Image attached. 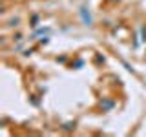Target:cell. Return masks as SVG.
Returning <instances> with one entry per match:
<instances>
[{"instance_id": "obj_1", "label": "cell", "mask_w": 146, "mask_h": 137, "mask_svg": "<svg viewBox=\"0 0 146 137\" xmlns=\"http://www.w3.org/2000/svg\"><path fill=\"white\" fill-rule=\"evenodd\" d=\"M79 17H80V20H82V24H84V26H88V27L93 26V15H91V11L86 6H80L79 7Z\"/></svg>"}, {"instance_id": "obj_2", "label": "cell", "mask_w": 146, "mask_h": 137, "mask_svg": "<svg viewBox=\"0 0 146 137\" xmlns=\"http://www.w3.org/2000/svg\"><path fill=\"white\" fill-rule=\"evenodd\" d=\"M99 108H100V112H111V110L115 108V99L102 97V99L99 100Z\"/></svg>"}, {"instance_id": "obj_3", "label": "cell", "mask_w": 146, "mask_h": 137, "mask_svg": "<svg viewBox=\"0 0 146 137\" xmlns=\"http://www.w3.org/2000/svg\"><path fill=\"white\" fill-rule=\"evenodd\" d=\"M38 22H40V15L38 13H33L31 18H29V26L31 27H38Z\"/></svg>"}, {"instance_id": "obj_4", "label": "cell", "mask_w": 146, "mask_h": 137, "mask_svg": "<svg viewBox=\"0 0 146 137\" xmlns=\"http://www.w3.org/2000/svg\"><path fill=\"white\" fill-rule=\"evenodd\" d=\"M49 27H38V29H35V33H33V37H31V39H35L36 35H44V33H49Z\"/></svg>"}, {"instance_id": "obj_5", "label": "cell", "mask_w": 146, "mask_h": 137, "mask_svg": "<svg viewBox=\"0 0 146 137\" xmlns=\"http://www.w3.org/2000/svg\"><path fill=\"white\" fill-rule=\"evenodd\" d=\"M18 24H20V18H18V17H13V18H9L7 27H17Z\"/></svg>"}, {"instance_id": "obj_6", "label": "cell", "mask_w": 146, "mask_h": 137, "mask_svg": "<svg viewBox=\"0 0 146 137\" xmlns=\"http://www.w3.org/2000/svg\"><path fill=\"white\" fill-rule=\"evenodd\" d=\"M62 130L64 132H73V130H75V122H64V124H62Z\"/></svg>"}, {"instance_id": "obj_7", "label": "cell", "mask_w": 146, "mask_h": 137, "mask_svg": "<svg viewBox=\"0 0 146 137\" xmlns=\"http://www.w3.org/2000/svg\"><path fill=\"white\" fill-rule=\"evenodd\" d=\"M71 66L75 68V70H79V68H82V66H84V61H82V59H77L75 62H71Z\"/></svg>"}, {"instance_id": "obj_8", "label": "cell", "mask_w": 146, "mask_h": 137, "mask_svg": "<svg viewBox=\"0 0 146 137\" xmlns=\"http://www.w3.org/2000/svg\"><path fill=\"white\" fill-rule=\"evenodd\" d=\"M22 33H13V42H22Z\"/></svg>"}, {"instance_id": "obj_9", "label": "cell", "mask_w": 146, "mask_h": 137, "mask_svg": "<svg viewBox=\"0 0 146 137\" xmlns=\"http://www.w3.org/2000/svg\"><path fill=\"white\" fill-rule=\"evenodd\" d=\"M141 37H143L141 40H143V42H146V27H144V26H141Z\"/></svg>"}, {"instance_id": "obj_10", "label": "cell", "mask_w": 146, "mask_h": 137, "mask_svg": "<svg viewBox=\"0 0 146 137\" xmlns=\"http://www.w3.org/2000/svg\"><path fill=\"white\" fill-rule=\"evenodd\" d=\"M33 51H35V48H29V49H26L22 55H24V57H31V55H33Z\"/></svg>"}, {"instance_id": "obj_11", "label": "cell", "mask_w": 146, "mask_h": 137, "mask_svg": "<svg viewBox=\"0 0 146 137\" xmlns=\"http://www.w3.org/2000/svg\"><path fill=\"white\" fill-rule=\"evenodd\" d=\"M57 62H60V64L68 62V57H66V55H60V57H57Z\"/></svg>"}, {"instance_id": "obj_12", "label": "cell", "mask_w": 146, "mask_h": 137, "mask_svg": "<svg viewBox=\"0 0 146 137\" xmlns=\"http://www.w3.org/2000/svg\"><path fill=\"white\" fill-rule=\"evenodd\" d=\"M48 42H49V37H48V35H46V37H42V39H40V44H42V46H46Z\"/></svg>"}, {"instance_id": "obj_13", "label": "cell", "mask_w": 146, "mask_h": 137, "mask_svg": "<svg viewBox=\"0 0 146 137\" xmlns=\"http://www.w3.org/2000/svg\"><path fill=\"white\" fill-rule=\"evenodd\" d=\"M106 2H110V4H119L121 0H106Z\"/></svg>"}]
</instances>
